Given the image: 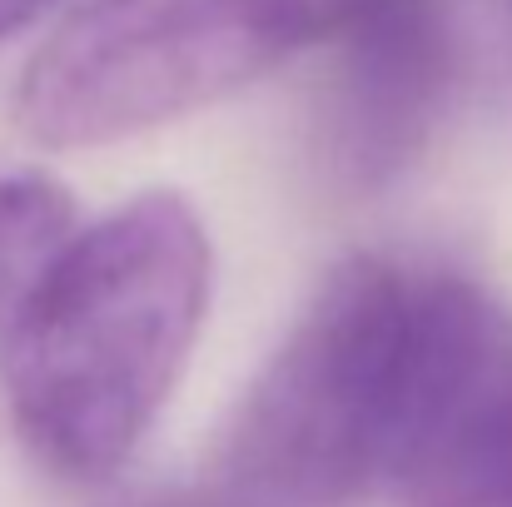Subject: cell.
I'll use <instances>...</instances> for the list:
<instances>
[{"label": "cell", "instance_id": "9c48e42d", "mask_svg": "<svg viewBox=\"0 0 512 507\" xmlns=\"http://www.w3.org/2000/svg\"><path fill=\"white\" fill-rule=\"evenodd\" d=\"M508 10H512V0H508Z\"/></svg>", "mask_w": 512, "mask_h": 507}, {"label": "cell", "instance_id": "6da1fadb", "mask_svg": "<svg viewBox=\"0 0 512 507\" xmlns=\"http://www.w3.org/2000/svg\"><path fill=\"white\" fill-rule=\"evenodd\" d=\"M209 289V229L170 189L55 249L0 343L10 428L50 478L100 483L140 448L204 329Z\"/></svg>", "mask_w": 512, "mask_h": 507}, {"label": "cell", "instance_id": "ba28073f", "mask_svg": "<svg viewBox=\"0 0 512 507\" xmlns=\"http://www.w3.org/2000/svg\"><path fill=\"white\" fill-rule=\"evenodd\" d=\"M45 5H55V0H0V40L15 35L20 25H30Z\"/></svg>", "mask_w": 512, "mask_h": 507}, {"label": "cell", "instance_id": "7a4b0ae2", "mask_svg": "<svg viewBox=\"0 0 512 507\" xmlns=\"http://www.w3.org/2000/svg\"><path fill=\"white\" fill-rule=\"evenodd\" d=\"M368 0H85L30 55L15 125L45 150H95L209 110Z\"/></svg>", "mask_w": 512, "mask_h": 507}, {"label": "cell", "instance_id": "5b68a950", "mask_svg": "<svg viewBox=\"0 0 512 507\" xmlns=\"http://www.w3.org/2000/svg\"><path fill=\"white\" fill-rule=\"evenodd\" d=\"M319 160L348 194L388 189L413 165L458 90V30L443 0H368L329 40Z\"/></svg>", "mask_w": 512, "mask_h": 507}, {"label": "cell", "instance_id": "3957f363", "mask_svg": "<svg viewBox=\"0 0 512 507\" xmlns=\"http://www.w3.org/2000/svg\"><path fill=\"white\" fill-rule=\"evenodd\" d=\"M413 269L353 254L244 388L214 488L244 507H343L383 483Z\"/></svg>", "mask_w": 512, "mask_h": 507}, {"label": "cell", "instance_id": "277c9868", "mask_svg": "<svg viewBox=\"0 0 512 507\" xmlns=\"http://www.w3.org/2000/svg\"><path fill=\"white\" fill-rule=\"evenodd\" d=\"M383 483L403 507H512V309L463 274H413Z\"/></svg>", "mask_w": 512, "mask_h": 507}, {"label": "cell", "instance_id": "8992f818", "mask_svg": "<svg viewBox=\"0 0 512 507\" xmlns=\"http://www.w3.org/2000/svg\"><path fill=\"white\" fill-rule=\"evenodd\" d=\"M70 199L55 179L0 169V319L15 314L35 274L70 239Z\"/></svg>", "mask_w": 512, "mask_h": 507}, {"label": "cell", "instance_id": "52a82bcc", "mask_svg": "<svg viewBox=\"0 0 512 507\" xmlns=\"http://www.w3.org/2000/svg\"><path fill=\"white\" fill-rule=\"evenodd\" d=\"M125 507H244L239 498H229L224 488L204 483V488H179V493H155V498H135Z\"/></svg>", "mask_w": 512, "mask_h": 507}]
</instances>
